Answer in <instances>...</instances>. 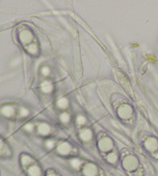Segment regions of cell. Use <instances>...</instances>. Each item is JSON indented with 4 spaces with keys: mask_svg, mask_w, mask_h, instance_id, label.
<instances>
[{
    "mask_svg": "<svg viewBox=\"0 0 158 176\" xmlns=\"http://www.w3.org/2000/svg\"><path fill=\"white\" fill-rule=\"evenodd\" d=\"M18 40L20 44L26 48L27 46L33 44L34 40V34L33 32L28 28H22L18 33Z\"/></svg>",
    "mask_w": 158,
    "mask_h": 176,
    "instance_id": "obj_1",
    "label": "cell"
},
{
    "mask_svg": "<svg viewBox=\"0 0 158 176\" xmlns=\"http://www.w3.org/2000/svg\"><path fill=\"white\" fill-rule=\"evenodd\" d=\"M122 167L128 172H132L134 170H136L138 167V159L136 156L132 154H127L124 158H122Z\"/></svg>",
    "mask_w": 158,
    "mask_h": 176,
    "instance_id": "obj_2",
    "label": "cell"
},
{
    "mask_svg": "<svg viewBox=\"0 0 158 176\" xmlns=\"http://www.w3.org/2000/svg\"><path fill=\"white\" fill-rule=\"evenodd\" d=\"M98 148L103 154H109L114 149V143L109 137H101L98 139Z\"/></svg>",
    "mask_w": 158,
    "mask_h": 176,
    "instance_id": "obj_3",
    "label": "cell"
},
{
    "mask_svg": "<svg viewBox=\"0 0 158 176\" xmlns=\"http://www.w3.org/2000/svg\"><path fill=\"white\" fill-rule=\"evenodd\" d=\"M133 114V110L131 105L128 104H122L118 109V115L119 117L124 121L130 120Z\"/></svg>",
    "mask_w": 158,
    "mask_h": 176,
    "instance_id": "obj_4",
    "label": "cell"
},
{
    "mask_svg": "<svg viewBox=\"0 0 158 176\" xmlns=\"http://www.w3.org/2000/svg\"><path fill=\"white\" fill-rule=\"evenodd\" d=\"M82 174L84 176H98L99 167L93 162H87L82 167Z\"/></svg>",
    "mask_w": 158,
    "mask_h": 176,
    "instance_id": "obj_5",
    "label": "cell"
},
{
    "mask_svg": "<svg viewBox=\"0 0 158 176\" xmlns=\"http://www.w3.org/2000/svg\"><path fill=\"white\" fill-rule=\"evenodd\" d=\"M56 152L60 155L67 156L73 152V146L67 142H61L56 146Z\"/></svg>",
    "mask_w": 158,
    "mask_h": 176,
    "instance_id": "obj_6",
    "label": "cell"
},
{
    "mask_svg": "<svg viewBox=\"0 0 158 176\" xmlns=\"http://www.w3.org/2000/svg\"><path fill=\"white\" fill-rule=\"evenodd\" d=\"M144 148L149 152H155L158 149V139L155 138H147L144 140Z\"/></svg>",
    "mask_w": 158,
    "mask_h": 176,
    "instance_id": "obj_7",
    "label": "cell"
},
{
    "mask_svg": "<svg viewBox=\"0 0 158 176\" xmlns=\"http://www.w3.org/2000/svg\"><path fill=\"white\" fill-rule=\"evenodd\" d=\"M16 113H17V110L12 105H5V106L1 107V109H0V114H1V116L8 119L13 118L16 115Z\"/></svg>",
    "mask_w": 158,
    "mask_h": 176,
    "instance_id": "obj_8",
    "label": "cell"
},
{
    "mask_svg": "<svg viewBox=\"0 0 158 176\" xmlns=\"http://www.w3.org/2000/svg\"><path fill=\"white\" fill-rule=\"evenodd\" d=\"M93 137H94V134H93L92 130L89 128H83L79 131V138L84 143L91 142L93 139Z\"/></svg>",
    "mask_w": 158,
    "mask_h": 176,
    "instance_id": "obj_9",
    "label": "cell"
},
{
    "mask_svg": "<svg viewBox=\"0 0 158 176\" xmlns=\"http://www.w3.org/2000/svg\"><path fill=\"white\" fill-rule=\"evenodd\" d=\"M51 132V128L48 123H41L38 125V133L43 137H48Z\"/></svg>",
    "mask_w": 158,
    "mask_h": 176,
    "instance_id": "obj_10",
    "label": "cell"
},
{
    "mask_svg": "<svg viewBox=\"0 0 158 176\" xmlns=\"http://www.w3.org/2000/svg\"><path fill=\"white\" fill-rule=\"evenodd\" d=\"M41 91L45 94H50L52 91H54V84L50 80H45L41 83Z\"/></svg>",
    "mask_w": 158,
    "mask_h": 176,
    "instance_id": "obj_11",
    "label": "cell"
},
{
    "mask_svg": "<svg viewBox=\"0 0 158 176\" xmlns=\"http://www.w3.org/2000/svg\"><path fill=\"white\" fill-rule=\"evenodd\" d=\"M20 161H21L22 166L25 167L26 169H27L28 167H30L31 165H33V164H35V161H34L33 158H32L30 155L25 154H21V156H20Z\"/></svg>",
    "mask_w": 158,
    "mask_h": 176,
    "instance_id": "obj_12",
    "label": "cell"
},
{
    "mask_svg": "<svg viewBox=\"0 0 158 176\" xmlns=\"http://www.w3.org/2000/svg\"><path fill=\"white\" fill-rule=\"evenodd\" d=\"M0 155L1 156H11V150L5 140L0 138Z\"/></svg>",
    "mask_w": 158,
    "mask_h": 176,
    "instance_id": "obj_13",
    "label": "cell"
},
{
    "mask_svg": "<svg viewBox=\"0 0 158 176\" xmlns=\"http://www.w3.org/2000/svg\"><path fill=\"white\" fill-rule=\"evenodd\" d=\"M27 174L29 176H42V169L36 163L27 168Z\"/></svg>",
    "mask_w": 158,
    "mask_h": 176,
    "instance_id": "obj_14",
    "label": "cell"
},
{
    "mask_svg": "<svg viewBox=\"0 0 158 176\" xmlns=\"http://www.w3.org/2000/svg\"><path fill=\"white\" fill-rule=\"evenodd\" d=\"M56 107L60 110H66L69 107V100L65 97H60L56 101Z\"/></svg>",
    "mask_w": 158,
    "mask_h": 176,
    "instance_id": "obj_15",
    "label": "cell"
},
{
    "mask_svg": "<svg viewBox=\"0 0 158 176\" xmlns=\"http://www.w3.org/2000/svg\"><path fill=\"white\" fill-rule=\"evenodd\" d=\"M26 51L29 55H31V56H36L39 55V48H38V45L37 44H31V45H29L26 46Z\"/></svg>",
    "mask_w": 158,
    "mask_h": 176,
    "instance_id": "obj_16",
    "label": "cell"
},
{
    "mask_svg": "<svg viewBox=\"0 0 158 176\" xmlns=\"http://www.w3.org/2000/svg\"><path fill=\"white\" fill-rule=\"evenodd\" d=\"M106 160L111 164H116L119 160V155L116 151H111L106 154Z\"/></svg>",
    "mask_w": 158,
    "mask_h": 176,
    "instance_id": "obj_17",
    "label": "cell"
},
{
    "mask_svg": "<svg viewBox=\"0 0 158 176\" xmlns=\"http://www.w3.org/2000/svg\"><path fill=\"white\" fill-rule=\"evenodd\" d=\"M82 164L83 161L79 159V158H72L71 160H70V165L74 170H80L81 167H82Z\"/></svg>",
    "mask_w": 158,
    "mask_h": 176,
    "instance_id": "obj_18",
    "label": "cell"
},
{
    "mask_svg": "<svg viewBox=\"0 0 158 176\" xmlns=\"http://www.w3.org/2000/svg\"><path fill=\"white\" fill-rule=\"evenodd\" d=\"M118 78L120 79L122 85L124 86V87L126 88V89H127V92H130V91H131L130 83H128V81H127V79L126 76H124L122 73H119V74H118Z\"/></svg>",
    "mask_w": 158,
    "mask_h": 176,
    "instance_id": "obj_19",
    "label": "cell"
},
{
    "mask_svg": "<svg viewBox=\"0 0 158 176\" xmlns=\"http://www.w3.org/2000/svg\"><path fill=\"white\" fill-rule=\"evenodd\" d=\"M60 120L61 123H63V124H68L70 120H71V117H70V115L67 112H62L60 115Z\"/></svg>",
    "mask_w": 158,
    "mask_h": 176,
    "instance_id": "obj_20",
    "label": "cell"
},
{
    "mask_svg": "<svg viewBox=\"0 0 158 176\" xmlns=\"http://www.w3.org/2000/svg\"><path fill=\"white\" fill-rule=\"evenodd\" d=\"M76 125L77 126H84L86 123H87V119H86V117L83 116V115H78L77 117H76Z\"/></svg>",
    "mask_w": 158,
    "mask_h": 176,
    "instance_id": "obj_21",
    "label": "cell"
},
{
    "mask_svg": "<svg viewBox=\"0 0 158 176\" xmlns=\"http://www.w3.org/2000/svg\"><path fill=\"white\" fill-rule=\"evenodd\" d=\"M55 139H46L45 140V149H55Z\"/></svg>",
    "mask_w": 158,
    "mask_h": 176,
    "instance_id": "obj_22",
    "label": "cell"
},
{
    "mask_svg": "<svg viewBox=\"0 0 158 176\" xmlns=\"http://www.w3.org/2000/svg\"><path fill=\"white\" fill-rule=\"evenodd\" d=\"M29 114H30V112H29V110L26 107H21L18 112V115L20 118H26V117L29 116Z\"/></svg>",
    "mask_w": 158,
    "mask_h": 176,
    "instance_id": "obj_23",
    "label": "cell"
},
{
    "mask_svg": "<svg viewBox=\"0 0 158 176\" xmlns=\"http://www.w3.org/2000/svg\"><path fill=\"white\" fill-rule=\"evenodd\" d=\"M41 73H42L43 76H45V77H46V76H49L50 74V68L49 66H43L42 68H41Z\"/></svg>",
    "mask_w": 158,
    "mask_h": 176,
    "instance_id": "obj_24",
    "label": "cell"
},
{
    "mask_svg": "<svg viewBox=\"0 0 158 176\" xmlns=\"http://www.w3.org/2000/svg\"><path fill=\"white\" fill-rule=\"evenodd\" d=\"M24 130L26 132H33L34 131V124H32V123H28V124H26L24 126Z\"/></svg>",
    "mask_w": 158,
    "mask_h": 176,
    "instance_id": "obj_25",
    "label": "cell"
},
{
    "mask_svg": "<svg viewBox=\"0 0 158 176\" xmlns=\"http://www.w3.org/2000/svg\"><path fill=\"white\" fill-rule=\"evenodd\" d=\"M46 176H57V175L55 174L54 170H49V171L46 172Z\"/></svg>",
    "mask_w": 158,
    "mask_h": 176,
    "instance_id": "obj_26",
    "label": "cell"
}]
</instances>
